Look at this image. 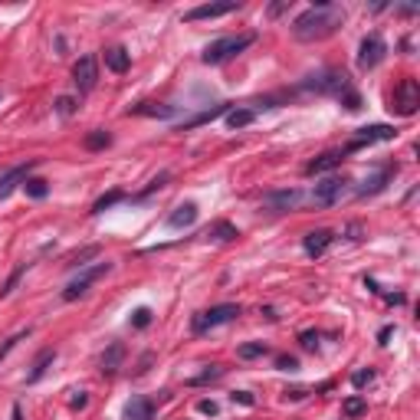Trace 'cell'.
<instances>
[{"mask_svg":"<svg viewBox=\"0 0 420 420\" xmlns=\"http://www.w3.org/2000/svg\"><path fill=\"white\" fill-rule=\"evenodd\" d=\"M276 368H282V371H296V368H299V361H296L292 355H280V358H276Z\"/></svg>","mask_w":420,"mask_h":420,"instance_id":"1f68e13d","label":"cell"},{"mask_svg":"<svg viewBox=\"0 0 420 420\" xmlns=\"http://www.w3.org/2000/svg\"><path fill=\"white\" fill-rule=\"evenodd\" d=\"M342 158H345V151H325V154H319L315 161L305 164V174H325V171H332V168H338V164H342Z\"/></svg>","mask_w":420,"mask_h":420,"instance_id":"5bb4252c","label":"cell"},{"mask_svg":"<svg viewBox=\"0 0 420 420\" xmlns=\"http://www.w3.org/2000/svg\"><path fill=\"white\" fill-rule=\"evenodd\" d=\"M332 240H335L332 230H312V233L302 237V249H305L309 256H322L325 249L332 247Z\"/></svg>","mask_w":420,"mask_h":420,"instance_id":"7c38bea8","label":"cell"},{"mask_svg":"<svg viewBox=\"0 0 420 420\" xmlns=\"http://www.w3.org/2000/svg\"><path fill=\"white\" fill-rule=\"evenodd\" d=\"M36 168V161H27V164H17V168H10V171L0 178V201L3 197H10V191L17 187V184H27V174Z\"/></svg>","mask_w":420,"mask_h":420,"instance_id":"8fae6325","label":"cell"},{"mask_svg":"<svg viewBox=\"0 0 420 420\" xmlns=\"http://www.w3.org/2000/svg\"><path fill=\"white\" fill-rule=\"evenodd\" d=\"M371 381H375V371H355V375H352V384H355V388H365Z\"/></svg>","mask_w":420,"mask_h":420,"instance_id":"f546056e","label":"cell"},{"mask_svg":"<svg viewBox=\"0 0 420 420\" xmlns=\"http://www.w3.org/2000/svg\"><path fill=\"white\" fill-rule=\"evenodd\" d=\"M384 53H388L384 40H381L377 33H371V36H365V40H361V50H358V66H361V69H375V66L384 59Z\"/></svg>","mask_w":420,"mask_h":420,"instance_id":"9c48e42d","label":"cell"},{"mask_svg":"<svg viewBox=\"0 0 420 420\" xmlns=\"http://www.w3.org/2000/svg\"><path fill=\"white\" fill-rule=\"evenodd\" d=\"M207 237L224 240V243H226V240H233V237H237V226H233V224H226V220H217V224L210 226V230H207Z\"/></svg>","mask_w":420,"mask_h":420,"instance_id":"603a6c76","label":"cell"},{"mask_svg":"<svg viewBox=\"0 0 420 420\" xmlns=\"http://www.w3.org/2000/svg\"><path fill=\"white\" fill-rule=\"evenodd\" d=\"M13 420H20V407H13Z\"/></svg>","mask_w":420,"mask_h":420,"instance_id":"74e56055","label":"cell"},{"mask_svg":"<svg viewBox=\"0 0 420 420\" xmlns=\"http://www.w3.org/2000/svg\"><path fill=\"white\" fill-rule=\"evenodd\" d=\"M233 400H240V404L253 407V394H249V391H237V394H233Z\"/></svg>","mask_w":420,"mask_h":420,"instance_id":"d590c367","label":"cell"},{"mask_svg":"<svg viewBox=\"0 0 420 420\" xmlns=\"http://www.w3.org/2000/svg\"><path fill=\"white\" fill-rule=\"evenodd\" d=\"M342 194H345V181H342V178H325V181L315 184L312 204L315 207H332L342 201Z\"/></svg>","mask_w":420,"mask_h":420,"instance_id":"52a82bcc","label":"cell"},{"mask_svg":"<svg viewBox=\"0 0 420 420\" xmlns=\"http://www.w3.org/2000/svg\"><path fill=\"white\" fill-rule=\"evenodd\" d=\"M417 106H420L417 79H400L398 89H394V96H391V112H398V115H414Z\"/></svg>","mask_w":420,"mask_h":420,"instance_id":"3957f363","label":"cell"},{"mask_svg":"<svg viewBox=\"0 0 420 420\" xmlns=\"http://www.w3.org/2000/svg\"><path fill=\"white\" fill-rule=\"evenodd\" d=\"M119 201H125V194H122V191H112V194L99 197L96 207H92V214H102V210H108V207H112V204H119Z\"/></svg>","mask_w":420,"mask_h":420,"instance_id":"4316f807","label":"cell"},{"mask_svg":"<svg viewBox=\"0 0 420 420\" xmlns=\"http://www.w3.org/2000/svg\"><path fill=\"white\" fill-rule=\"evenodd\" d=\"M131 325H135V328H145V325H151V309H135V315H131Z\"/></svg>","mask_w":420,"mask_h":420,"instance_id":"f1b7e54d","label":"cell"},{"mask_svg":"<svg viewBox=\"0 0 420 420\" xmlns=\"http://www.w3.org/2000/svg\"><path fill=\"white\" fill-rule=\"evenodd\" d=\"M345 23V10L342 7H332V3H315L309 10L296 17L292 23V33H296V40L302 43H315V40H325V36H332L338 27Z\"/></svg>","mask_w":420,"mask_h":420,"instance_id":"6da1fadb","label":"cell"},{"mask_svg":"<svg viewBox=\"0 0 420 420\" xmlns=\"http://www.w3.org/2000/svg\"><path fill=\"white\" fill-rule=\"evenodd\" d=\"M256 40V33H237V36H220V40H214V43H207L204 50V59L207 66H220L226 63V59H233L237 53H243L249 43Z\"/></svg>","mask_w":420,"mask_h":420,"instance_id":"7a4b0ae2","label":"cell"},{"mask_svg":"<svg viewBox=\"0 0 420 420\" xmlns=\"http://www.w3.org/2000/svg\"><path fill=\"white\" fill-rule=\"evenodd\" d=\"M73 394H75V398L73 400H69V407H73V410H79V407H86V391H73Z\"/></svg>","mask_w":420,"mask_h":420,"instance_id":"836d02e7","label":"cell"},{"mask_svg":"<svg viewBox=\"0 0 420 420\" xmlns=\"http://www.w3.org/2000/svg\"><path fill=\"white\" fill-rule=\"evenodd\" d=\"M253 119H256L253 108H230V112H226V125H230V129H247Z\"/></svg>","mask_w":420,"mask_h":420,"instance_id":"44dd1931","label":"cell"},{"mask_svg":"<svg viewBox=\"0 0 420 420\" xmlns=\"http://www.w3.org/2000/svg\"><path fill=\"white\" fill-rule=\"evenodd\" d=\"M73 82L79 92H92L99 82V63H96V56H82L79 63L73 66Z\"/></svg>","mask_w":420,"mask_h":420,"instance_id":"ba28073f","label":"cell"},{"mask_svg":"<svg viewBox=\"0 0 420 420\" xmlns=\"http://www.w3.org/2000/svg\"><path fill=\"white\" fill-rule=\"evenodd\" d=\"M56 108H59V115H73L75 112V102L69 96H63V99H56Z\"/></svg>","mask_w":420,"mask_h":420,"instance_id":"4dcf8cb0","label":"cell"},{"mask_svg":"<svg viewBox=\"0 0 420 420\" xmlns=\"http://www.w3.org/2000/svg\"><path fill=\"white\" fill-rule=\"evenodd\" d=\"M217 377H224V368H220V365H210L207 371H201L197 377H191L187 384H191V388H201V384H210V381H217Z\"/></svg>","mask_w":420,"mask_h":420,"instance_id":"cb8c5ba5","label":"cell"},{"mask_svg":"<svg viewBox=\"0 0 420 420\" xmlns=\"http://www.w3.org/2000/svg\"><path fill=\"white\" fill-rule=\"evenodd\" d=\"M391 174H394V168H381L377 174L365 178V184H361V191H358V194H377V191H381V187L391 181Z\"/></svg>","mask_w":420,"mask_h":420,"instance_id":"d6986e66","label":"cell"},{"mask_svg":"<svg viewBox=\"0 0 420 420\" xmlns=\"http://www.w3.org/2000/svg\"><path fill=\"white\" fill-rule=\"evenodd\" d=\"M299 342H302V348H309V352H312L315 342H319V335H315V332H302V335H299Z\"/></svg>","mask_w":420,"mask_h":420,"instance_id":"d6a6232c","label":"cell"},{"mask_svg":"<svg viewBox=\"0 0 420 420\" xmlns=\"http://www.w3.org/2000/svg\"><path fill=\"white\" fill-rule=\"evenodd\" d=\"M391 332H394L391 325H388V328H381V335H377V338H381V345H384V342H388V338H391Z\"/></svg>","mask_w":420,"mask_h":420,"instance_id":"8d00e7d4","label":"cell"},{"mask_svg":"<svg viewBox=\"0 0 420 420\" xmlns=\"http://www.w3.org/2000/svg\"><path fill=\"white\" fill-rule=\"evenodd\" d=\"M270 348L263 345V342H249V345H240L237 348V355L243 358V361H249V358H259V355H266Z\"/></svg>","mask_w":420,"mask_h":420,"instance_id":"d4e9b609","label":"cell"},{"mask_svg":"<svg viewBox=\"0 0 420 420\" xmlns=\"http://www.w3.org/2000/svg\"><path fill=\"white\" fill-rule=\"evenodd\" d=\"M194 220H197V204H181L171 217H168V226L181 230V226H191Z\"/></svg>","mask_w":420,"mask_h":420,"instance_id":"ac0fdd59","label":"cell"},{"mask_svg":"<svg viewBox=\"0 0 420 420\" xmlns=\"http://www.w3.org/2000/svg\"><path fill=\"white\" fill-rule=\"evenodd\" d=\"M89 151H99V148H108L112 145V135L108 131H102V129H96V131H89L86 135V141H82Z\"/></svg>","mask_w":420,"mask_h":420,"instance_id":"7402d4cb","label":"cell"},{"mask_svg":"<svg viewBox=\"0 0 420 420\" xmlns=\"http://www.w3.org/2000/svg\"><path fill=\"white\" fill-rule=\"evenodd\" d=\"M240 10V0H217V3H201L194 10L184 13V20L194 23V20H217V17H226V13Z\"/></svg>","mask_w":420,"mask_h":420,"instance_id":"8992f818","label":"cell"},{"mask_svg":"<svg viewBox=\"0 0 420 420\" xmlns=\"http://www.w3.org/2000/svg\"><path fill=\"white\" fill-rule=\"evenodd\" d=\"M23 191L30 197H36V201H43L46 194H50V187H46V181H40V178H30V181L23 184Z\"/></svg>","mask_w":420,"mask_h":420,"instance_id":"484cf974","label":"cell"},{"mask_svg":"<svg viewBox=\"0 0 420 420\" xmlns=\"http://www.w3.org/2000/svg\"><path fill=\"white\" fill-rule=\"evenodd\" d=\"M197 410H201V414H210V417H214V414H217V404H214V400H201V404H197Z\"/></svg>","mask_w":420,"mask_h":420,"instance_id":"e575fe53","label":"cell"},{"mask_svg":"<svg viewBox=\"0 0 420 420\" xmlns=\"http://www.w3.org/2000/svg\"><path fill=\"white\" fill-rule=\"evenodd\" d=\"M394 135H398V131L391 129V125H365V129L355 135V138L348 141V151L365 148V145H375V141H391Z\"/></svg>","mask_w":420,"mask_h":420,"instance_id":"30bf717a","label":"cell"},{"mask_svg":"<svg viewBox=\"0 0 420 420\" xmlns=\"http://www.w3.org/2000/svg\"><path fill=\"white\" fill-rule=\"evenodd\" d=\"M342 410H345V417H358V414H365L368 410V404H365V398H348Z\"/></svg>","mask_w":420,"mask_h":420,"instance_id":"83f0119b","label":"cell"},{"mask_svg":"<svg viewBox=\"0 0 420 420\" xmlns=\"http://www.w3.org/2000/svg\"><path fill=\"white\" fill-rule=\"evenodd\" d=\"M299 191H276V194H266V207L270 210H289V207L299 204Z\"/></svg>","mask_w":420,"mask_h":420,"instance_id":"e0dca14e","label":"cell"},{"mask_svg":"<svg viewBox=\"0 0 420 420\" xmlns=\"http://www.w3.org/2000/svg\"><path fill=\"white\" fill-rule=\"evenodd\" d=\"M106 273H108V263H99V266H89V270H82V273H79V276H75V280L63 289V299L73 302V299H79V296H86L89 286H92L99 276H106Z\"/></svg>","mask_w":420,"mask_h":420,"instance_id":"5b68a950","label":"cell"},{"mask_svg":"<svg viewBox=\"0 0 420 420\" xmlns=\"http://www.w3.org/2000/svg\"><path fill=\"white\" fill-rule=\"evenodd\" d=\"M237 315H240V305H233V302L214 305V309H207V312H201V315L194 319V332H210V328H217V325L233 322Z\"/></svg>","mask_w":420,"mask_h":420,"instance_id":"277c9868","label":"cell"},{"mask_svg":"<svg viewBox=\"0 0 420 420\" xmlns=\"http://www.w3.org/2000/svg\"><path fill=\"white\" fill-rule=\"evenodd\" d=\"M122 420H154V404L148 398H131L122 410Z\"/></svg>","mask_w":420,"mask_h":420,"instance_id":"4fadbf2b","label":"cell"},{"mask_svg":"<svg viewBox=\"0 0 420 420\" xmlns=\"http://www.w3.org/2000/svg\"><path fill=\"white\" fill-rule=\"evenodd\" d=\"M106 66L112 69V73H129L131 66V56L125 46H112V50H106Z\"/></svg>","mask_w":420,"mask_h":420,"instance_id":"9a60e30c","label":"cell"},{"mask_svg":"<svg viewBox=\"0 0 420 420\" xmlns=\"http://www.w3.org/2000/svg\"><path fill=\"white\" fill-rule=\"evenodd\" d=\"M122 358H125V345H122V342H112L108 352L102 355V375H115L122 365Z\"/></svg>","mask_w":420,"mask_h":420,"instance_id":"2e32d148","label":"cell"},{"mask_svg":"<svg viewBox=\"0 0 420 420\" xmlns=\"http://www.w3.org/2000/svg\"><path fill=\"white\" fill-rule=\"evenodd\" d=\"M56 358V348H46V352H40V358H36V361H33V371L30 375H27V381H40V377L46 375V368H50V361H53Z\"/></svg>","mask_w":420,"mask_h":420,"instance_id":"ffe728a7","label":"cell"}]
</instances>
